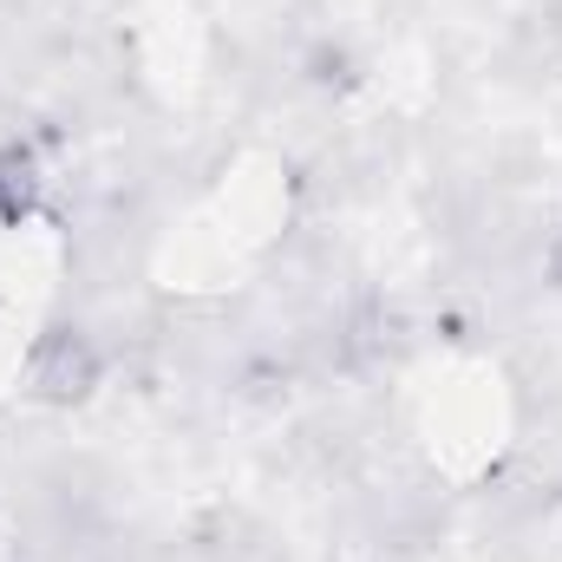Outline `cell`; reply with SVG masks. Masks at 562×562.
Wrapping results in <instances>:
<instances>
[{"instance_id":"3","label":"cell","mask_w":562,"mask_h":562,"mask_svg":"<svg viewBox=\"0 0 562 562\" xmlns=\"http://www.w3.org/2000/svg\"><path fill=\"white\" fill-rule=\"evenodd\" d=\"M537 269H543V281H550V288L562 294V223L550 229V236H543V256H537Z\"/></svg>"},{"instance_id":"1","label":"cell","mask_w":562,"mask_h":562,"mask_svg":"<svg viewBox=\"0 0 562 562\" xmlns=\"http://www.w3.org/2000/svg\"><path fill=\"white\" fill-rule=\"evenodd\" d=\"M20 386H26V400L46 406V413L86 406V400L105 386V347H99V334L79 327V321L40 327V334L26 340V360H20Z\"/></svg>"},{"instance_id":"2","label":"cell","mask_w":562,"mask_h":562,"mask_svg":"<svg viewBox=\"0 0 562 562\" xmlns=\"http://www.w3.org/2000/svg\"><path fill=\"white\" fill-rule=\"evenodd\" d=\"M46 190H53V177H46L40 144L0 138V229H26L46 210Z\"/></svg>"}]
</instances>
